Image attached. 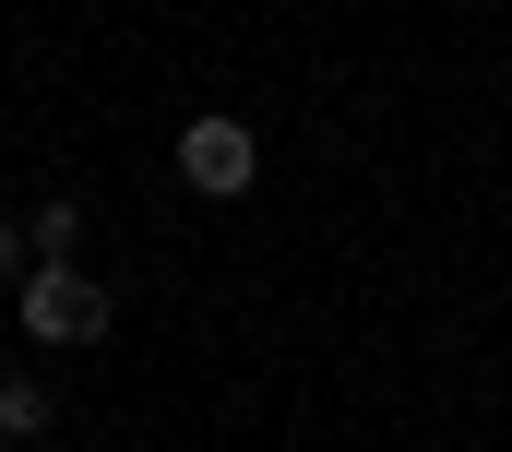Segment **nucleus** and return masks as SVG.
Returning <instances> with one entry per match:
<instances>
[{"instance_id": "3", "label": "nucleus", "mask_w": 512, "mask_h": 452, "mask_svg": "<svg viewBox=\"0 0 512 452\" xmlns=\"http://www.w3.org/2000/svg\"><path fill=\"white\" fill-rule=\"evenodd\" d=\"M48 429H60V393L36 369H0V441H48Z\"/></svg>"}, {"instance_id": "5", "label": "nucleus", "mask_w": 512, "mask_h": 452, "mask_svg": "<svg viewBox=\"0 0 512 452\" xmlns=\"http://www.w3.org/2000/svg\"><path fill=\"white\" fill-rule=\"evenodd\" d=\"M0 274H12V286L36 274V238H24V215H0Z\"/></svg>"}, {"instance_id": "1", "label": "nucleus", "mask_w": 512, "mask_h": 452, "mask_svg": "<svg viewBox=\"0 0 512 452\" xmlns=\"http://www.w3.org/2000/svg\"><path fill=\"white\" fill-rule=\"evenodd\" d=\"M12 322H24V345H108L120 298H108L96 262H36V274L12 286Z\"/></svg>"}, {"instance_id": "4", "label": "nucleus", "mask_w": 512, "mask_h": 452, "mask_svg": "<svg viewBox=\"0 0 512 452\" xmlns=\"http://www.w3.org/2000/svg\"><path fill=\"white\" fill-rule=\"evenodd\" d=\"M24 238H36V262H84V203H36Z\"/></svg>"}, {"instance_id": "2", "label": "nucleus", "mask_w": 512, "mask_h": 452, "mask_svg": "<svg viewBox=\"0 0 512 452\" xmlns=\"http://www.w3.org/2000/svg\"><path fill=\"white\" fill-rule=\"evenodd\" d=\"M179 179H191L203 203H239V191L262 179V143H251V119H227V108L179 119Z\"/></svg>"}]
</instances>
